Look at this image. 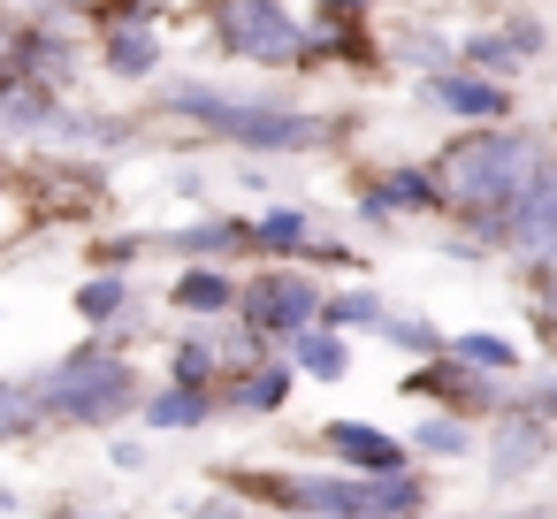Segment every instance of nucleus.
Segmentation results:
<instances>
[{
    "mask_svg": "<svg viewBox=\"0 0 557 519\" xmlns=\"http://www.w3.org/2000/svg\"><path fill=\"white\" fill-rule=\"evenodd\" d=\"M108 62H115L123 77H146V70H153V32H131V24L108 32Z\"/></svg>",
    "mask_w": 557,
    "mask_h": 519,
    "instance_id": "obj_11",
    "label": "nucleus"
},
{
    "mask_svg": "<svg viewBox=\"0 0 557 519\" xmlns=\"http://www.w3.org/2000/svg\"><path fill=\"white\" fill-rule=\"evenodd\" d=\"M428 92H435L443 108H458V115H481V123H496V115H504V92H496V85H481V77H435Z\"/></svg>",
    "mask_w": 557,
    "mask_h": 519,
    "instance_id": "obj_7",
    "label": "nucleus"
},
{
    "mask_svg": "<svg viewBox=\"0 0 557 519\" xmlns=\"http://www.w3.org/2000/svg\"><path fill=\"white\" fill-rule=\"evenodd\" d=\"M146 420H153V428H199V420H207V397H199V390H176V382H169V390H161V397L146 405Z\"/></svg>",
    "mask_w": 557,
    "mask_h": 519,
    "instance_id": "obj_9",
    "label": "nucleus"
},
{
    "mask_svg": "<svg viewBox=\"0 0 557 519\" xmlns=\"http://www.w3.org/2000/svg\"><path fill=\"white\" fill-rule=\"evenodd\" d=\"M329 443H336V458H351V466H359V473H374V481H382V473H405V450H397L389 435H374L367 420H336V428H329Z\"/></svg>",
    "mask_w": 557,
    "mask_h": 519,
    "instance_id": "obj_6",
    "label": "nucleus"
},
{
    "mask_svg": "<svg viewBox=\"0 0 557 519\" xmlns=\"http://www.w3.org/2000/svg\"><path fill=\"white\" fill-rule=\"evenodd\" d=\"M222 39L245 54V62H283L306 47V32L275 9V0H222Z\"/></svg>",
    "mask_w": 557,
    "mask_h": 519,
    "instance_id": "obj_5",
    "label": "nucleus"
},
{
    "mask_svg": "<svg viewBox=\"0 0 557 519\" xmlns=\"http://www.w3.org/2000/svg\"><path fill=\"white\" fill-rule=\"evenodd\" d=\"M336 9H344V0H336Z\"/></svg>",
    "mask_w": 557,
    "mask_h": 519,
    "instance_id": "obj_25",
    "label": "nucleus"
},
{
    "mask_svg": "<svg viewBox=\"0 0 557 519\" xmlns=\"http://www.w3.org/2000/svg\"><path fill=\"white\" fill-rule=\"evenodd\" d=\"M176 306H184V313H222V306H237V291H230V275H207V268H199V275L176 283Z\"/></svg>",
    "mask_w": 557,
    "mask_h": 519,
    "instance_id": "obj_8",
    "label": "nucleus"
},
{
    "mask_svg": "<svg viewBox=\"0 0 557 519\" xmlns=\"http://www.w3.org/2000/svg\"><path fill=\"white\" fill-rule=\"evenodd\" d=\"M542 298L557 306V252H542Z\"/></svg>",
    "mask_w": 557,
    "mask_h": 519,
    "instance_id": "obj_23",
    "label": "nucleus"
},
{
    "mask_svg": "<svg viewBox=\"0 0 557 519\" xmlns=\"http://www.w3.org/2000/svg\"><path fill=\"white\" fill-rule=\"evenodd\" d=\"M542 405H557V382H549V397H542Z\"/></svg>",
    "mask_w": 557,
    "mask_h": 519,
    "instance_id": "obj_24",
    "label": "nucleus"
},
{
    "mask_svg": "<svg viewBox=\"0 0 557 519\" xmlns=\"http://www.w3.org/2000/svg\"><path fill=\"white\" fill-rule=\"evenodd\" d=\"M321 321H336V329H382V298L374 291H344V298L321 306Z\"/></svg>",
    "mask_w": 557,
    "mask_h": 519,
    "instance_id": "obj_12",
    "label": "nucleus"
},
{
    "mask_svg": "<svg viewBox=\"0 0 557 519\" xmlns=\"http://www.w3.org/2000/svg\"><path fill=\"white\" fill-rule=\"evenodd\" d=\"M39 390H24V382H0V435H32L39 428Z\"/></svg>",
    "mask_w": 557,
    "mask_h": 519,
    "instance_id": "obj_10",
    "label": "nucleus"
},
{
    "mask_svg": "<svg viewBox=\"0 0 557 519\" xmlns=\"http://www.w3.org/2000/svg\"><path fill=\"white\" fill-rule=\"evenodd\" d=\"M382 329H389V336H397V344H420V351H428V344H435V329H428V321H382Z\"/></svg>",
    "mask_w": 557,
    "mask_h": 519,
    "instance_id": "obj_22",
    "label": "nucleus"
},
{
    "mask_svg": "<svg viewBox=\"0 0 557 519\" xmlns=\"http://www.w3.org/2000/svg\"><path fill=\"white\" fill-rule=\"evenodd\" d=\"M298 519H412L420 511V481L412 473H382V481H329V473H298L275 489Z\"/></svg>",
    "mask_w": 557,
    "mask_h": 519,
    "instance_id": "obj_2",
    "label": "nucleus"
},
{
    "mask_svg": "<svg viewBox=\"0 0 557 519\" xmlns=\"http://www.w3.org/2000/svg\"><path fill=\"white\" fill-rule=\"evenodd\" d=\"M298 367H306V374H321V382H336V374H344V344L306 329V336H298Z\"/></svg>",
    "mask_w": 557,
    "mask_h": 519,
    "instance_id": "obj_14",
    "label": "nucleus"
},
{
    "mask_svg": "<svg viewBox=\"0 0 557 519\" xmlns=\"http://www.w3.org/2000/svg\"><path fill=\"white\" fill-rule=\"evenodd\" d=\"M207 374H214V351H207V344H184V351L169 359V382H176V390H199Z\"/></svg>",
    "mask_w": 557,
    "mask_h": 519,
    "instance_id": "obj_19",
    "label": "nucleus"
},
{
    "mask_svg": "<svg viewBox=\"0 0 557 519\" xmlns=\"http://www.w3.org/2000/svg\"><path fill=\"white\" fill-rule=\"evenodd\" d=\"M542 176H549V153H542L534 138H519V131H481V138H466V146L443 161L435 184H443L458 207H473V214H511Z\"/></svg>",
    "mask_w": 557,
    "mask_h": 519,
    "instance_id": "obj_1",
    "label": "nucleus"
},
{
    "mask_svg": "<svg viewBox=\"0 0 557 519\" xmlns=\"http://www.w3.org/2000/svg\"><path fill=\"white\" fill-rule=\"evenodd\" d=\"M428 199H435V176H389V184H382L367 207L382 214V207H428Z\"/></svg>",
    "mask_w": 557,
    "mask_h": 519,
    "instance_id": "obj_15",
    "label": "nucleus"
},
{
    "mask_svg": "<svg viewBox=\"0 0 557 519\" xmlns=\"http://www.w3.org/2000/svg\"><path fill=\"white\" fill-rule=\"evenodd\" d=\"M549 443H542V428H527V420H511L504 428V443H496V473H519V466H534Z\"/></svg>",
    "mask_w": 557,
    "mask_h": 519,
    "instance_id": "obj_13",
    "label": "nucleus"
},
{
    "mask_svg": "<svg viewBox=\"0 0 557 519\" xmlns=\"http://www.w3.org/2000/svg\"><path fill=\"white\" fill-rule=\"evenodd\" d=\"M283 382H290V367H268V374H252V382H230V405H275L283 397Z\"/></svg>",
    "mask_w": 557,
    "mask_h": 519,
    "instance_id": "obj_18",
    "label": "nucleus"
},
{
    "mask_svg": "<svg viewBox=\"0 0 557 519\" xmlns=\"http://www.w3.org/2000/svg\"><path fill=\"white\" fill-rule=\"evenodd\" d=\"M32 390H39V405H47L54 420H77V428H100V420H115V412L138 397L131 367L108 359V351H77V359H62V367L39 374Z\"/></svg>",
    "mask_w": 557,
    "mask_h": 519,
    "instance_id": "obj_3",
    "label": "nucleus"
},
{
    "mask_svg": "<svg viewBox=\"0 0 557 519\" xmlns=\"http://www.w3.org/2000/svg\"><path fill=\"white\" fill-rule=\"evenodd\" d=\"M237 306H245V321H252V329H275V336H290V344H298V336L321 321V306H329V298H321L306 275H260Z\"/></svg>",
    "mask_w": 557,
    "mask_h": 519,
    "instance_id": "obj_4",
    "label": "nucleus"
},
{
    "mask_svg": "<svg viewBox=\"0 0 557 519\" xmlns=\"http://www.w3.org/2000/svg\"><path fill=\"white\" fill-rule=\"evenodd\" d=\"M123 306H131V298H123V283H108V275L77 291V313H85V321H115Z\"/></svg>",
    "mask_w": 557,
    "mask_h": 519,
    "instance_id": "obj_17",
    "label": "nucleus"
},
{
    "mask_svg": "<svg viewBox=\"0 0 557 519\" xmlns=\"http://www.w3.org/2000/svg\"><path fill=\"white\" fill-rule=\"evenodd\" d=\"M458 359H473V367L504 374V367H511V344H504V336H458Z\"/></svg>",
    "mask_w": 557,
    "mask_h": 519,
    "instance_id": "obj_20",
    "label": "nucleus"
},
{
    "mask_svg": "<svg viewBox=\"0 0 557 519\" xmlns=\"http://www.w3.org/2000/svg\"><path fill=\"white\" fill-rule=\"evenodd\" d=\"M420 443H428V450H443V458H458V450H466V428H458V420H428V428H420Z\"/></svg>",
    "mask_w": 557,
    "mask_h": 519,
    "instance_id": "obj_21",
    "label": "nucleus"
},
{
    "mask_svg": "<svg viewBox=\"0 0 557 519\" xmlns=\"http://www.w3.org/2000/svg\"><path fill=\"white\" fill-rule=\"evenodd\" d=\"M260 245H268V252H283V260H290V252H306V214H268V222H260Z\"/></svg>",
    "mask_w": 557,
    "mask_h": 519,
    "instance_id": "obj_16",
    "label": "nucleus"
}]
</instances>
